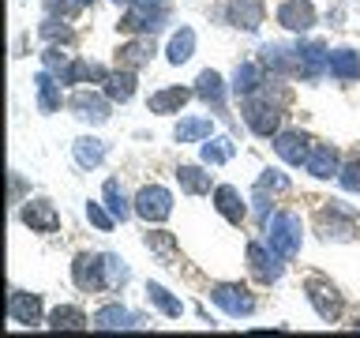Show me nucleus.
<instances>
[{"instance_id": "nucleus-31", "label": "nucleus", "mask_w": 360, "mask_h": 338, "mask_svg": "<svg viewBox=\"0 0 360 338\" xmlns=\"http://www.w3.org/2000/svg\"><path fill=\"white\" fill-rule=\"evenodd\" d=\"M173 180L180 184V192L191 196V199H202V196L214 192V173H210L207 162H180L173 169Z\"/></svg>"}, {"instance_id": "nucleus-17", "label": "nucleus", "mask_w": 360, "mask_h": 338, "mask_svg": "<svg viewBox=\"0 0 360 338\" xmlns=\"http://www.w3.org/2000/svg\"><path fill=\"white\" fill-rule=\"evenodd\" d=\"M274 23L289 34V38H300V34H315L323 15H319V8H315V0H278Z\"/></svg>"}, {"instance_id": "nucleus-27", "label": "nucleus", "mask_w": 360, "mask_h": 338, "mask_svg": "<svg viewBox=\"0 0 360 338\" xmlns=\"http://www.w3.org/2000/svg\"><path fill=\"white\" fill-rule=\"evenodd\" d=\"M214 113H180L173 120V132H169V139L180 143V146H199L202 139H210L214 135Z\"/></svg>"}, {"instance_id": "nucleus-50", "label": "nucleus", "mask_w": 360, "mask_h": 338, "mask_svg": "<svg viewBox=\"0 0 360 338\" xmlns=\"http://www.w3.org/2000/svg\"><path fill=\"white\" fill-rule=\"evenodd\" d=\"M342 327H349V331H360V315H353V323H342Z\"/></svg>"}, {"instance_id": "nucleus-33", "label": "nucleus", "mask_w": 360, "mask_h": 338, "mask_svg": "<svg viewBox=\"0 0 360 338\" xmlns=\"http://www.w3.org/2000/svg\"><path fill=\"white\" fill-rule=\"evenodd\" d=\"M143 293H146V304H150L162 320H180V315L188 312V304L180 301V293H173L169 286H162V282H154V278H146Z\"/></svg>"}, {"instance_id": "nucleus-28", "label": "nucleus", "mask_w": 360, "mask_h": 338, "mask_svg": "<svg viewBox=\"0 0 360 338\" xmlns=\"http://www.w3.org/2000/svg\"><path fill=\"white\" fill-rule=\"evenodd\" d=\"M195 49H199V30L191 27V23H180V27L169 30V38L162 45V56H165L169 68H184L191 56H195Z\"/></svg>"}, {"instance_id": "nucleus-4", "label": "nucleus", "mask_w": 360, "mask_h": 338, "mask_svg": "<svg viewBox=\"0 0 360 338\" xmlns=\"http://www.w3.org/2000/svg\"><path fill=\"white\" fill-rule=\"evenodd\" d=\"M300 293H304V301L311 304V312L319 315V323L342 327L349 304H345V293H342V286H338V282H330L326 275H319V270H311V275H304Z\"/></svg>"}, {"instance_id": "nucleus-5", "label": "nucleus", "mask_w": 360, "mask_h": 338, "mask_svg": "<svg viewBox=\"0 0 360 338\" xmlns=\"http://www.w3.org/2000/svg\"><path fill=\"white\" fill-rule=\"evenodd\" d=\"M244 267L255 286H278L289 270V259L259 233V237H248V244H244Z\"/></svg>"}, {"instance_id": "nucleus-12", "label": "nucleus", "mask_w": 360, "mask_h": 338, "mask_svg": "<svg viewBox=\"0 0 360 338\" xmlns=\"http://www.w3.org/2000/svg\"><path fill=\"white\" fill-rule=\"evenodd\" d=\"M225 27H233L236 34H248V38H255L259 30L266 27V0H221L218 11H214Z\"/></svg>"}, {"instance_id": "nucleus-16", "label": "nucleus", "mask_w": 360, "mask_h": 338, "mask_svg": "<svg viewBox=\"0 0 360 338\" xmlns=\"http://www.w3.org/2000/svg\"><path fill=\"white\" fill-rule=\"evenodd\" d=\"M45 297L38 289H22V286H11L8 289V320L11 327H22V331H34V327H45Z\"/></svg>"}, {"instance_id": "nucleus-25", "label": "nucleus", "mask_w": 360, "mask_h": 338, "mask_svg": "<svg viewBox=\"0 0 360 338\" xmlns=\"http://www.w3.org/2000/svg\"><path fill=\"white\" fill-rule=\"evenodd\" d=\"M109 154H112L109 139L94 135V128L72 139V162H75V169H83V173H94V169H101V165L109 162Z\"/></svg>"}, {"instance_id": "nucleus-47", "label": "nucleus", "mask_w": 360, "mask_h": 338, "mask_svg": "<svg viewBox=\"0 0 360 338\" xmlns=\"http://www.w3.org/2000/svg\"><path fill=\"white\" fill-rule=\"evenodd\" d=\"M349 8H353V0H334L330 8H326V27H334V30H342L345 27V15H349Z\"/></svg>"}, {"instance_id": "nucleus-41", "label": "nucleus", "mask_w": 360, "mask_h": 338, "mask_svg": "<svg viewBox=\"0 0 360 338\" xmlns=\"http://www.w3.org/2000/svg\"><path fill=\"white\" fill-rule=\"evenodd\" d=\"M248 203H252V222L259 225V230H263V225L270 222V214L278 211V196H274V192H266V188H259V184H252Z\"/></svg>"}, {"instance_id": "nucleus-44", "label": "nucleus", "mask_w": 360, "mask_h": 338, "mask_svg": "<svg viewBox=\"0 0 360 338\" xmlns=\"http://www.w3.org/2000/svg\"><path fill=\"white\" fill-rule=\"evenodd\" d=\"M338 188L349 192V196H360V151H349L342 162V173H338Z\"/></svg>"}, {"instance_id": "nucleus-40", "label": "nucleus", "mask_w": 360, "mask_h": 338, "mask_svg": "<svg viewBox=\"0 0 360 338\" xmlns=\"http://www.w3.org/2000/svg\"><path fill=\"white\" fill-rule=\"evenodd\" d=\"M285 169L289 165H263V169H259V177H255V184L266 188V192H274L278 199L289 196V192H292V177L285 173Z\"/></svg>"}, {"instance_id": "nucleus-3", "label": "nucleus", "mask_w": 360, "mask_h": 338, "mask_svg": "<svg viewBox=\"0 0 360 338\" xmlns=\"http://www.w3.org/2000/svg\"><path fill=\"white\" fill-rule=\"evenodd\" d=\"M117 34L120 38H131V34H165L173 30V4H162V0H131L128 8H120L117 15Z\"/></svg>"}, {"instance_id": "nucleus-29", "label": "nucleus", "mask_w": 360, "mask_h": 338, "mask_svg": "<svg viewBox=\"0 0 360 338\" xmlns=\"http://www.w3.org/2000/svg\"><path fill=\"white\" fill-rule=\"evenodd\" d=\"M326 79H330V83H338V87L360 83V49H356V45H330Z\"/></svg>"}, {"instance_id": "nucleus-46", "label": "nucleus", "mask_w": 360, "mask_h": 338, "mask_svg": "<svg viewBox=\"0 0 360 338\" xmlns=\"http://www.w3.org/2000/svg\"><path fill=\"white\" fill-rule=\"evenodd\" d=\"M86 8H79L75 0H41V15H64V19H79Z\"/></svg>"}, {"instance_id": "nucleus-22", "label": "nucleus", "mask_w": 360, "mask_h": 338, "mask_svg": "<svg viewBox=\"0 0 360 338\" xmlns=\"http://www.w3.org/2000/svg\"><path fill=\"white\" fill-rule=\"evenodd\" d=\"M342 162H345V151L334 139H315L308 162H304V173H308L311 180H338Z\"/></svg>"}, {"instance_id": "nucleus-42", "label": "nucleus", "mask_w": 360, "mask_h": 338, "mask_svg": "<svg viewBox=\"0 0 360 338\" xmlns=\"http://www.w3.org/2000/svg\"><path fill=\"white\" fill-rule=\"evenodd\" d=\"M83 214H86V222L94 225L98 233H112V230L120 225L117 214L105 207V199H101V196H98V199H86V203H83Z\"/></svg>"}, {"instance_id": "nucleus-13", "label": "nucleus", "mask_w": 360, "mask_h": 338, "mask_svg": "<svg viewBox=\"0 0 360 338\" xmlns=\"http://www.w3.org/2000/svg\"><path fill=\"white\" fill-rule=\"evenodd\" d=\"M90 327H94V331H139V327H150V315L131 308V304L120 301V297H109L90 312Z\"/></svg>"}, {"instance_id": "nucleus-38", "label": "nucleus", "mask_w": 360, "mask_h": 338, "mask_svg": "<svg viewBox=\"0 0 360 338\" xmlns=\"http://www.w3.org/2000/svg\"><path fill=\"white\" fill-rule=\"evenodd\" d=\"M236 135H218L214 132L210 139H202L199 143V162H207L210 169H218V165H229L233 158H236Z\"/></svg>"}, {"instance_id": "nucleus-20", "label": "nucleus", "mask_w": 360, "mask_h": 338, "mask_svg": "<svg viewBox=\"0 0 360 338\" xmlns=\"http://www.w3.org/2000/svg\"><path fill=\"white\" fill-rule=\"evenodd\" d=\"M210 207L218 211V218H225L233 225V230H244L248 222H252V203H248V196L236 184H229V180H221V184H214L210 192Z\"/></svg>"}, {"instance_id": "nucleus-24", "label": "nucleus", "mask_w": 360, "mask_h": 338, "mask_svg": "<svg viewBox=\"0 0 360 338\" xmlns=\"http://www.w3.org/2000/svg\"><path fill=\"white\" fill-rule=\"evenodd\" d=\"M266 79H270V72H266L263 64H259V56H244V61H236V64H233V72H229L233 101L259 94V90L266 87Z\"/></svg>"}, {"instance_id": "nucleus-45", "label": "nucleus", "mask_w": 360, "mask_h": 338, "mask_svg": "<svg viewBox=\"0 0 360 338\" xmlns=\"http://www.w3.org/2000/svg\"><path fill=\"white\" fill-rule=\"evenodd\" d=\"M27 196H34L27 173H19V169L11 165V169H8V207H11V211H19V203L27 199Z\"/></svg>"}, {"instance_id": "nucleus-14", "label": "nucleus", "mask_w": 360, "mask_h": 338, "mask_svg": "<svg viewBox=\"0 0 360 338\" xmlns=\"http://www.w3.org/2000/svg\"><path fill=\"white\" fill-rule=\"evenodd\" d=\"M173 211H176L173 188L158 184V180L135 188V218H139L143 225H165L169 218H173Z\"/></svg>"}, {"instance_id": "nucleus-43", "label": "nucleus", "mask_w": 360, "mask_h": 338, "mask_svg": "<svg viewBox=\"0 0 360 338\" xmlns=\"http://www.w3.org/2000/svg\"><path fill=\"white\" fill-rule=\"evenodd\" d=\"M72 49L68 45H41V53H38V68H49V72L60 79L68 72V64H72Z\"/></svg>"}, {"instance_id": "nucleus-18", "label": "nucleus", "mask_w": 360, "mask_h": 338, "mask_svg": "<svg viewBox=\"0 0 360 338\" xmlns=\"http://www.w3.org/2000/svg\"><path fill=\"white\" fill-rule=\"evenodd\" d=\"M311 143H315V135L308 128H300V124H285V128L270 139V151L278 154L281 165L304 169V162H308V154H311Z\"/></svg>"}, {"instance_id": "nucleus-30", "label": "nucleus", "mask_w": 360, "mask_h": 338, "mask_svg": "<svg viewBox=\"0 0 360 338\" xmlns=\"http://www.w3.org/2000/svg\"><path fill=\"white\" fill-rule=\"evenodd\" d=\"M143 248L150 252L162 267H180V241H176V233H169L165 225H146L143 230Z\"/></svg>"}, {"instance_id": "nucleus-2", "label": "nucleus", "mask_w": 360, "mask_h": 338, "mask_svg": "<svg viewBox=\"0 0 360 338\" xmlns=\"http://www.w3.org/2000/svg\"><path fill=\"white\" fill-rule=\"evenodd\" d=\"M236 113H240V124H244L248 135H255L259 143H270L289 124V113L292 109L281 106V101H274L266 90H259V94L236 101Z\"/></svg>"}, {"instance_id": "nucleus-15", "label": "nucleus", "mask_w": 360, "mask_h": 338, "mask_svg": "<svg viewBox=\"0 0 360 338\" xmlns=\"http://www.w3.org/2000/svg\"><path fill=\"white\" fill-rule=\"evenodd\" d=\"M15 218L19 225H27L30 233H38V237H53V233H60V207L49 199V196H27L19 203V211H15Z\"/></svg>"}, {"instance_id": "nucleus-26", "label": "nucleus", "mask_w": 360, "mask_h": 338, "mask_svg": "<svg viewBox=\"0 0 360 338\" xmlns=\"http://www.w3.org/2000/svg\"><path fill=\"white\" fill-rule=\"evenodd\" d=\"M109 68L105 61H94V56H86V53H75L72 56V64H68V72L60 75V83L68 90H75V87H101L105 83V75H109Z\"/></svg>"}, {"instance_id": "nucleus-37", "label": "nucleus", "mask_w": 360, "mask_h": 338, "mask_svg": "<svg viewBox=\"0 0 360 338\" xmlns=\"http://www.w3.org/2000/svg\"><path fill=\"white\" fill-rule=\"evenodd\" d=\"M101 199H105V207L117 214L120 225L135 218V196H128V188L120 184V177H105V180H101Z\"/></svg>"}, {"instance_id": "nucleus-32", "label": "nucleus", "mask_w": 360, "mask_h": 338, "mask_svg": "<svg viewBox=\"0 0 360 338\" xmlns=\"http://www.w3.org/2000/svg\"><path fill=\"white\" fill-rule=\"evenodd\" d=\"M255 56H259V64H263L270 75L297 79V64H292V45L289 42H259Z\"/></svg>"}, {"instance_id": "nucleus-21", "label": "nucleus", "mask_w": 360, "mask_h": 338, "mask_svg": "<svg viewBox=\"0 0 360 338\" xmlns=\"http://www.w3.org/2000/svg\"><path fill=\"white\" fill-rule=\"evenodd\" d=\"M191 101H195V87L191 83H165L146 94V113L150 117H180Z\"/></svg>"}, {"instance_id": "nucleus-7", "label": "nucleus", "mask_w": 360, "mask_h": 338, "mask_svg": "<svg viewBox=\"0 0 360 338\" xmlns=\"http://www.w3.org/2000/svg\"><path fill=\"white\" fill-rule=\"evenodd\" d=\"M207 301L214 308H221L229 320H252L259 312V293L255 286H248L240 278H218L207 286Z\"/></svg>"}, {"instance_id": "nucleus-1", "label": "nucleus", "mask_w": 360, "mask_h": 338, "mask_svg": "<svg viewBox=\"0 0 360 338\" xmlns=\"http://www.w3.org/2000/svg\"><path fill=\"white\" fill-rule=\"evenodd\" d=\"M311 233L319 244H353L360 237V207L345 199H323L311 214Z\"/></svg>"}, {"instance_id": "nucleus-36", "label": "nucleus", "mask_w": 360, "mask_h": 338, "mask_svg": "<svg viewBox=\"0 0 360 338\" xmlns=\"http://www.w3.org/2000/svg\"><path fill=\"white\" fill-rule=\"evenodd\" d=\"M45 327H49V331H86L90 312L83 308V304H72V301L53 304L49 315H45Z\"/></svg>"}, {"instance_id": "nucleus-19", "label": "nucleus", "mask_w": 360, "mask_h": 338, "mask_svg": "<svg viewBox=\"0 0 360 338\" xmlns=\"http://www.w3.org/2000/svg\"><path fill=\"white\" fill-rule=\"evenodd\" d=\"M162 53V45H158L154 34H131V38H120L112 45V61L117 68H131V72H143V68L154 64V56Z\"/></svg>"}, {"instance_id": "nucleus-11", "label": "nucleus", "mask_w": 360, "mask_h": 338, "mask_svg": "<svg viewBox=\"0 0 360 338\" xmlns=\"http://www.w3.org/2000/svg\"><path fill=\"white\" fill-rule=\"evenodd\" d=\"M68 275H72V286L86 297H98V293H109L105 282V252H90V248H79L68 263Z\"/></svg>"}, {"instance_id": "nucleus-8", "label": "nucleus", "mask_w": 360, "mask_h": 338, "mask_svg": "<svg viewBox=\"0 0 360 338\" xmlns=\"http://www.w3.org/2000/svg\"><path fill=\"white\" fill-rule=\"evenodd\" d=\"M304 230H308V225H304V214H300V211L278 207L274 214H270V222H266L259 233H263L266 241L289 259V263H297V259H300V248H304V237H308Z\"/></svg>"}, {"instance_id": "nucleus-35", "label": "nucleus", "mask_w": 360, "mask_h": 338, "mask_svg": "<svg viewBox=\"0 0 360 338\" xmlns=\"http://www.w3.org/2000/svg\"><path fill=\"white\" fill-rule=\"evenodd\" d=\"M101 90H105V94L117 101V109H120V106H128V101L139 94V72L112 64V68H109V75H105V83H101Z\"/></svg>"}, {"instance_id": "nucleus-34", "label": "nucleus", "mask_w": 360, "mask_h": 338, "mask_svg": "<svg viewBox=\"0 0 360 338\" xmlns=\"http://www.w3.org/2000/svg\"><path fill=\"white\" fill-rule=\"evenodd\" d=\"M34 34H38L41 45H68V49H75V42H79L75 19H64V15H41Z\"/></svg>"}, {"instance_id": "nucleus-39", "label": "nucleus", "mask_w": 360, "mask_h": 338, "mask_svg": "<svg viewBox=\"0 0 360 338\" xmlns=\"http://www.w3.org/2000/svg\"><path fill=\"white\" fill-rule=\"evenodd\" d=\"M105 282H109V293H124V289H128L131 263L120 252H105Z\"/></svg>"}, {"instance_id": "nucleus-48", "label": "nucleus", "mask_w": 360, "mask_h": 338, "mask_svg": "<svg viewBox=\"0 0 360 338\" xmlns=\"http://www.w3.org/2000/svg\"><path fill=\"white\" fill-rule=\"evenodd\" d=\"M27 53H30V34H27V30H19L15 38H11V61H22Z\"/></svg>"}, {"instance_id": "nucleus-10", "label": "nucleus", "mask_w": 360, "mask_h": 338, "mask_svg": "<svg viewBox=\"0 0 360 338\" xmlns=\"http://www.w3.org/2000/svg\"><path fill=\"white\" fill-rule=\"evenodd\" d=\"M68 117H75L79 124H86V128H101V124L112 120V113H117V101H112L101 87H75L68 90Z\"/></svg>"}, {"instance_id": "nucleus-9", "label": "nucleus", "mask_w": 360, "mask_h": 338, "mask_svg": "<svg viewBox=\"0 0 360 338\" xmlns=\"http://www.w3.org/2000/svg\"><path fill=\"white\" fill-rule=\"evenodd\" d=\"M289 45H292V64H297V83L319 87L326 79V64H330V42L315 38V34H300Z\"/></svg>"}, {"instance_id": "nucleus-49", "label": "nucleus", "mask_w": 360, "mask_h": 338, "mask_svg": "<svg viewBox=\"0 0 360 338\" xmlns=\"http://www.w3.org/2000/svg\"><path fill=\"white\" fill-rule=\"evenodd\" d=\"M75 4H79V8H86V11H90V8H94V4H101V0H75Z\"/></svg>"}, {"instance_id": "nucleus-23", "label": "nucleus", "mask_w": 360, "mask_h": 338, "mask_svg": "<svg viewBox=\"0 0 360 338\" xmlns=\"http://www.w3.org/2000/svg\"><path fill=\"white\" fill-rule=\"evenodd\" d=\"M30 83H34V109H38L41 117H56L60 109H68V94H64L68 87L49 72V68H38Z\"/></svg>"}, {"instance_id": "nucleus-6", "label": "nucleus", "mask_w": 360, "mask_h": 338, "mask_svg": "<svg viewBox=\"0 0 360 338\" xmlns=\"http://www.w3.org/2000/svg\"><path fill=\"white\" fill-rule=\"evenodd\" d=\"M191 87H195V101L207 113H214L218 120H225L233 128V135L240 132V124L236 117L229 113V101H233V87H229V75H221L218 68H202V72L191 79Z\"/></svg>"}]
</instances>
